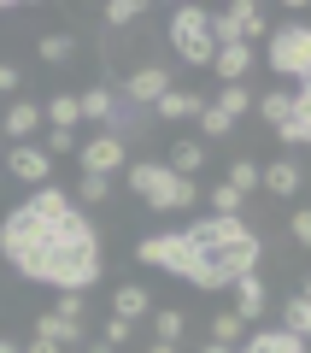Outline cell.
<instances>
[{"instance_id": "9a60e30c", "label": "cell", "mask_w": 311, "mask_h": 353, "mask_svg": "<svg viewBox=\"0 0 311 353\" xmlns=\"http://www.w3.org/2000/svg\"><path fill=\"white\" fill-rule=\"evenodd\" d=\"M212 71L224 77V83H247V71H253V48H247V41H235V48H217Z\"/></svg>"}, {"instance_id": "6da1fadb", "label": "cell", "mask_w": 311, "mask_h": 353, "mask_svg": "<svg viewBox=\"0 0 311 353\" xmlns=\"http://www.w3.org/2000/svg\"><path fill=\"white\" fill-rule=\"evenodd\" d=\"M0 259L12 265L18 277L47 283L59 294L94 289L100 271H106V253H100V236L88 224V212L59 183L36 189L30 201H18L12 212L0 218Z\"/></svg>"}, {"instance_id": "3957f363", "label": "cell", "mask_w": 311, "mask_h": 353, "mask_svg": "<svg viewBox=\"0 0 311 353\" xmlns=\"http://www.w3.org/2000/svg\"><path fill=\"white\" fill-rule=\"evenodd\" d=\"M124 183L153 206V212H182V206L200 201V183H194V176H176L164 159H129L124 165Z\"/></svg>"}, {"instance_id": "60d3db41", "label": "cell", "mask_w": 311, "mask_h": 353, "mask_svg": "<svg viewBox=\"0 0 311 353\" xmlns=\"http://www.w3.org/2000/svg\"><path fill=\"white\" fill-rule=\"evenodd\" d=\"M0 353H24V347H18V341H6V336H0Z\"/></svg>"}, {"instance_id": "ac0fdd59", "label": "cell", "mask_w": 311, "mask_h": 353, "mask_svg": "<svg viewBox=\"0 0 311 353\" xmlns=\"http://www.w3.org/2000/svg\"><path fill=\"white\" fill-rule=\"evenodd\" d=\"M41 118H47L53 130H76L83 124V101H76V94H53V101H41Z\"/></svg>"}, {"instance_id": "8992f818", "label": "cell", "mask_w": 311, "mask_h": 353, "mask_svg": "<svg viewBox=\"0 0 311 353\" xmlns=\"http://www.w3.org/2000/svg\"><path fill=\"white\" fill-rule=\"evenodd\" d=\"M212 41L217 48H235V41H270V24H264V6L253 0H235L229 12H212Z\"/></svg>"}, {"instance_id": "ba28073f", "label": "cell", "mask_w": 311, "mask_h": 353, "mask_svg": "<svg viewBox=\"0 0 311 353\" xmlns=\"http://www.w3.org/2000/svg\"><path fill=\"white\" fill-rule=\"evenodd\" d=\"M171 88H176V83H171V71H164V65H141V71L124 83V101L147 112V106H159L164 94H171Z\"/></svg>"}, {"instance_id": "ffe728a7", "label": "cell", "mask_w": 311, "mask_h": 353, "mask_svg": "<svg viewBox=\"0 0 311 353\" xmlns=\"http://www.w3.org/2000/svg\"><path fill=\"white\" fill-rule=\"evenodd\" d=\"M224 183H229V189L241 194V201H247V194H259V183H264V165H259V159H247V153H241V159L229 165V176H224Z\"/></svg>"}, {"instance_id": "f1b7e54d", "label": "cell", "mask_w": 311, "mask_h": 353, "mask_svg": "<svg viewBox=\"0 0 311 353\" xmlns=\"http://www.w3.org/2000/svg\"><path fill=\"white\" fill-rule=\"evenodd\" d=\"M288 236H294V248L311 253V206H294V212H288Z\"/></svg>"}, {"instance_id": "f546056e", "label": "cell", "mask_w": 311, "mask_h": 353, "mask_svg": "<svg viewBox=\"0 0 311 353\" xmlns=\"http://www.w3.org/2000/svg\"><path fill=\"white\" fill-rule=\"evenodd\" d=\"M241 330H247V324H241L235 312H217V318H212V341H224V347H235Z\"/></svg>"}, {"instance_id": "ab89813d", "label": "cell", "mask_w": 311, "mask_h": 353, "mask_svg": "<svg viewBox=\"0 0 311 353\" xmlns=\"http://www.w3.org/2000/svg\"><path fill=\"white\" fill-rule=\"evenodd\" d=\"M147 353H176V347H171V341H147Z\"/></svg>"}, {"instance_id": "74e56055", "label": "cell", "mask_w": 311, "mask_h": 353, "mask_svg": "<svg viewBox=\"0 0 311 353\" xmlns=\"http://www.w3.org/2000/svg\"><path fill=\"white\" fill-rule=\"evenodd\" d=\"M88 353H118V347H112V341H88Z\"/></svg>"}, {"instance_id": "7c38bea8", "label": "cell", "mask_w": 311, "mask_h": 353, "mask_svg": "<svg viewBox=\"0 0 311 353\" xmlns=\"http://www.w3.org/2000/svg\"><path fill=\"white\" fill-rule=\"evenodd\" d=\"M206 106H212V101H200L194 88H171V94L153 106V118H171V124H182V118H200Z\"/></svg>"}, {"instance_id": "4dcf8cb0", "label": "cell", "mask_w": 311, "mask_h": 353, "mask_svg": "<svg viewBox=\"0 0 311 353\" xmlns=\"http://www.w3.org/2000/svg\"><path fill=\"white\" fill-rule=\"evenodd\" d=\"M83 312H88L83 294H53V318H65V324H83Z\"/></svg>"}, {"instance_id": "277c9868", "label": "cell", "mask_w": 311, "mask_h": 353, "mask_svg": "<svg viewBox=\"0 0 311 353\" xmlns=\"http://www.w3.org/2000/svg\"><path fill=\"white\" fill-rule=\"evenodd\" d=\"M171 48H176V59H182V65L206 71V65L217 59L212 12H206V6H176V12H171Z\"/></svg>"}, {"instance_id": "52a82bcc", "label": "cell", "mask_w": 311, "mask_h": 353, "mask_svg": "<svg viewBox=\"0 0 311 353\" xmlns=\"http://www.w3.org/2000/svg\"><path fill=\"white\" fill-rule=\"evenodd\" d=\"M76 159H83V176H112V171H124V165H129V153H124V141H118V136L94 130V136L76 148Z\"/></svg>"}, {"instance_id": "8fae6325", "label": "cell", "mask_w": 311, "mask_h": 353, "mask_svg": "<svg viewBox=\"0 0 311 353\" xmlns=\"http://www.w3.org/2000/svg\"><path fill=\"white\" fill-rule=\"evenodd\" d=\"M264 306H270V294H264L259 271H253V277H241V283H235V306H229V312H235L241 324H259V318H264Z\"/></svg>"}, {"instance_id": "b9f144b4", "label": "cell", "mask_w": 311, "mask_h": 353, "mask_svg": "<svg viewBox=\"0 0 311 353\" xmlns=\"http://www.w3.org/2000/svg\"><path fill=\"white\" fill-rule=\"evenodd\" d=\"M0 12H6V6H0Z\"/></svg>"}, {"instance_id": "d6986e66", "label": "cell", "mask_w": 311, "mask_h": 353, "mask_svg": "<svg viewBox=\"0 0 311 353\" xmlns=\"http://www.w3.org/2000/svg\"><path fill=\"white\" fill-rule=\"evenodd\" d=\"M147 312H153V294L136 289V283H124V289L112 294V318H129V324H136V318H147Z\"/></svg>"}, {"instance_id": "4316f807", "label": "cell", "mask_w": 311, "mask_h": 353, "mask_svg": "<svg viewBox=\"0 0 311 353\" xmlns=\"http://www.w3.org/2000/svg\"><path fill=\"white\" fill-rule=\"evenodd\" d=\"M71 53H76V36H65V30L59 36H41V59L47 65H71Z\"/></svg>"}, {"instance_id": "30bf717a", "label": "cell", "mask_w": 311, "mask_h": 353, "mask_svg": "<svg viewBox=\"0 0 311 353\" xmlns=\"http://www.w3.org/2000/svg\"><path fill=\"white\" fill-rule=\"evenodd\" d=\"M276 136H282L288 148H311V88H294V106H288V118L276 124Z\"/></svg>"}, {"instance_id": "83f0119b", "label": "cell", "mask_w": 311, "mask_h": 353, "mask_svg": "<svg viewBox=\"0 0 311 353\" xmlns=\"http://www.w3.org/2000/svg\"><path fill=\"white\" fill-rule=\"evenodd\" d=\"M206 201H212V212H217V218H241V194L229 189V183H217V189L206 194Z\"/></svg>"}, {"instance_id": "603a6c76", "label": "cell", "mask_w": 311, "mask_h": 353, "mask_svg": "<svg viewBox=\"0 0 311 353\" xmlns=\"http://www.w3.org/2000/svg\"><path fill=\"white\" fill-rule=\"evenodd\" d=\"M212 106H217V112L229 118V124H235L241 112H253V88H247V83H224V94H217Z\"/></svg>"}, {"instance_id": "7402d4cb", "label": "cell", "mask_w": 311, "mask_h": 353, "mask_svg": "<svg viewBox=\"0 0 311 353\" xmlns=\"http://www.w3.org/2000/svg\"><path fill=\"white\" fill-rule=\"evenodd\" d=\"M36 336H41V341H59V347H71V341H88V336H83V324H65V318H53V312H41V318H36Z\"/></svg>"}, {"instance_id": "9c48e42d", "label": "cell", "mask_w": 311, "mask_h": 353, "mask_svg": "<svg viewBox=\"0 0 311 353\" xmlns=\"http://www.w3.org/2000/svg\"><path fill=\"white\" fill-rule=\"evenodd\" d=\"M6 171L18 176V183H36V189H47V176H53V153L36 148V141H18L12 153H6Z\"/></svg>"}, {"instance_id": "1f68e13d", "label": "cell", "mask_w": 311, "mask_h": 353, "mask_svg": "<svg viewBox=\"0 0 311 353\" xmlns=\"http://www.w3.org/2000/svg\"><path fill=\"white\" fill-rule=\"evenodd\" d=\"M100 12H106V24H136L147 6H141V0H112V6H100Z\"/></svg>"}, {"instance_id": "836d02e7", "label": "cell", "mask_w": 311, "mask_h": 353, "mask_svg": "<svg viewBox=\"0 0 311 353\" xmlns=\"http://www.w3.org/2000/svg\"><path fill=\"white\" fill-rule=\"evenodd\" d=\"M83 141H76V130H53V141H47V153L59 159V153H76Z\"/></svg>"}, {"instance_id": "4fadbf2b", "label": "cell", "mask_w": 311, "mask_h": 353, "mask_svg": "<svg viewBox=\"0 0 311 353\" xmlns=\"http://www.w3.org/2000/svg\"><path fill=\"white\" fill-rule=\"evenodd\" d=\"M36 124H41V101H12L6 106V141H12V148L36 136Z\"/></svg>"}, {"instance_id": "7a4b0ae2", "label": "cell", "mask_w": 311, "mask_h": 353, "mask_svg": "<svg viewBox=\"0 0 311 353\" xmlns=\"http://www.w3.org/2000/svg\"><path fill=\"white\" fill-rule=\"evenodd\" d=\"M259 236L241 218H194L188 230H164V236H141L136 259L153 271H171V277L194 283V289H235L241 277L259 271Z\"/></svg>"}, {"instance_id": "484cf974", "label": "cell", "mask_w": 311, "mask_h": 353, "mask_svg": "<svg viewBox=\"0 0 311 353\" xmlns=\"http://www.w3.org/2000/svg\"><path fill=\"white\" fill-rule=\"evenodd\" d=\"M71 201H83V206H100V201H112V176H83Z\"/></svg>"}, {"instance_id": "d590c367", "label": "cell", "mask_w": 311, "mask_h": 353, "mask_svg": "<svg viewBox=\"0 0 311 353\" xmlns=\"http://www.w3.org/2000/svg\"><path fill=\"white\" fill-rule=\"evenodd\" d=\"M0 94H18V65H0Z\"/></svg>"}, {"instance_id": "e575fe53", "label": "cell", "mask_w": 311, "mask_h": 353, "mask_svg": "<svg viewBox=\"0 0 311 353\" xmlns=\"http://www.w3.org/2000/svg\"><path fill=\"white\" fill-rule=\"evenodd\" d=\"M129 330H136V324H129V318H112V324H106V341H112V347H118V341H129Z\"/></svg>"}, {"instance_id": "f35d334b", "label": "cell", "mask_w": 311, "mask_h": 353, "mask_svg": "<svg viewBox=\"0 0 311 353\" xmlns=\"http://www.w3.org/2000/svg\"><path fill=\"white\" fill-rule=\"evenodd\" d=\"M200 353H235V347H224V341H206V347H200Z\"/></svg>"}, {"instance_id": "44dd1931", "label": "cell", "mask_w": 311, "mask_h": 353, "mask_svg": "<svg viewBox=\"0 0 311 353\" xmlns=\"http://www.w3.org/2000/svg\"><path fill=\"white\" fill-rule=\"evenodd\" d=\"M164 165H171L176 176H200V165H206V141H176Z\"/></svg>"}, {"instance_id": "d6a6232c", "label": "cell", "mask_w": 311, "mask_h": 353, "mask_svg": "<svg viewBox=\"0 0 311 353\" xmlns=\"http://www.w3.org/2000/svg\"><path fill=\"white\" fill-rule=\"evenodd\" d=\"M194 124H200V136H206V141H217V136H229V118L217 112V106H206V112H200Z\"/></svg>"}, {"instance_id": "5b68a950", "label": "cell", "mask_w": 311, "mask_h": 353, "mask_svg": "<svg viewBox=\"0 0 311 353\" xmlns=\"http://www.w3.org/2000/svg\"><path fill=\"white\" fill-rule=\"evenodd\" d=\"M264 65L288 83H311V24H276L270 41H264Z\"/></svg>"}, {"instance_id": "8d00e7d4", "label": "cell", "mask_w": 311, "mask_h": 353, "mask_svg": "<svg viewBox=\"0 0 311 353\" xmlns=\"http://www.w3.org/2000/svg\"><path fill=\"white\" fill-rule=\"evenodd\" d=\"M24 353H65V347H59V341H41V336H36V341L24 347Z\"/></svg>"}, {"instance_id": "e0dca14e", "label": "cell", "mask_w": 311, "mask_h": 353, "mask_svg": "<svg viewBox=\"0 0 311 353\" xmlns=\"http://www.w3.org/2000/svg\"><path fill=\"white\" fill-rule=\"evenodd\" d=\"M76 101H83V118L94 130H106V118H112V106H118V94L106 83H94V88H83V94H76Z\"/></svg>"}, {"instance_id": "d4e9b609", "label": "cell", "mask_w": 311, "mask_h": 353, "mask_svg": "<svg viewBox=\"0 0 311 353\" xmlns=\"http://www.w3.org/2000/svg\"><path fill=\"white\" fill-rule=\"evenodd\" d=\"M282 330H288V336H299V341H311V301H305V294H294V301H288Z\"/></svg>"}, {"instance_id": "5bb4252c", "label": "cell", "mask_w": 311, "mask_h": 353, "mask_svg": "<svg viewBox=\"0 0 311 353\" xmlns=\"http://www.w3.org/2000/svg\"><path fill=\"white\" fill-rule=\"evenodd\" d=\"M264 194H276V201H288V194H299V165L294 159H270L264 165Z\"/></svg>"}, {"instance_id": "2e32d148", "label": "cell", "mask_w": 311, "mask_h": 353, "mask_svg": "<svg viewBox=\"0 0 311 353\" xmlns=\"http://www.w3.org/2000/svg\"><path fill=\"white\" fill-rule=\"evenodd\" d=\"M247 353H311V341L288 336V330L276 324V330H259V336H247Z\"/></svg>"}, {"instance_id": "cb8c5ba5", "label": "cell", "mask_w": 311, "mask_h": 353, "mask_svg": "<svg viewBox=\"0 0 311 353\" xmlns=\"http://www.w3.org/2000/svg\"><path fill=\"white\" fill-rule=\"evenodd\" d=\"M182 330H188V318L176 312V306H159V312H153V341H182Z\"/></svg>"}]
</instances>
